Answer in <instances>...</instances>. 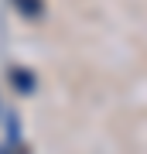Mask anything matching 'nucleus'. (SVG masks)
<instances>
[{
	"instance_id": "nucleus-2",
	"label": "nucleus",
	"mask_w": 147,
	"mask_h": 154,
	"mask_svg": "<svg viewBox=\"0 0 147 154\" xmlns=\"http://www.w3.org/2000/svg\"><path fill=\"white\" fill-rule=\"evenodd\" d=\"M14 7H17L21 17H27V21H38L41 17V0H14Z\"/></svg>"
},
{
	"instance_id": "nucleus-1",
	"label": "nucleus",
	"mask_w": 147,
	"mask_h": 154,
	"mask_svg": "<svg viewBox=\"0 0 147 154\" xmlns=\"http://www.w3.org/2000/svg\"><path fill=\"white\" fill-rule=\"evenodd\" d=\"M11 82L17 93H34V72H27V69H11Z\"/></svg>"
},
{
	"instance_id": "nucleus-3",
	"label": "nucleus",
	"mask_w": 147,
	"mask_h": 154,
	"mask_svg": "<svg viewBox=\"0 0 147 154\" xmlns=\"http://www.w3.org/2000/svg\"><path fill=\"white\" fill-rule=\"evenodd\" d=\"M0 154H21V151H14V147H7V144H4V147H0Z\"/></svg>"
}]
</instances>
